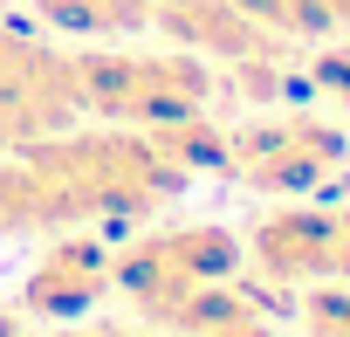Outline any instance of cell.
<instances>
[{
    "mask_svg": "<svg viewBox=\"0 0 350 337\" xmlns=\"http://www.w3.org/2000/svg\"><path fill=\"white\" fill-rule=\"evenodd\" d=\"M42 21L83 42H124V35H151L165 0H35Z\"/></svg>",
    "mask_w": 350,
    "mask_h": 337,
    "instance_id": "9c48e42d",
    "label": "cell"
},
{
    "mask_svg": "<svg viewBox=\"0 0 350 337\" xmlns=\"http://www.w3.org/2000/svg\"><path fill=\"white\" fill-rule=\"evenodd\" d=\"M336 282H350V207H336Z\"/></svg>",
    "mask_w": 350,
    "mask_h": 337,
    "instance_id": "5bb4252c",
    "label": "cell"
},
{
    "mask_svg": "<svg viewBox=\"0 0 350 337\" xmlns=\"http://www.w3.org/2000/svg\"><path fill=\"white\" fill-rule=\"evenodd\" d=\"M28 165V179L49 207V227H83V221H137L151 207H165L186 186V173L158 151L151 131L131 124H103V131H55L28 151H14Z\"/></svg>",
    "mask_w": 350,
    "mask_h": 337,
    "instance_id": "6da1fadb",
    "label": "cell"
},
{
    "mask_svg": "<svg viewBox=\"0 0 350 337\" xmlns=\"http://www.w3.org/2000/svg\"><path fill=\"white\" fill-rule=\"evenodd\" d=\"M49 337H144L131 323H90V330H49Z\"/></svg>",
    "mask_w": 350,
    "mask_h": 337,
    "instance_id": "9a60e30c",
    "label": "cell"
},
{
    "mask_svg": "<svg viewBox=\"0 0 350 337\" xmlns=\"http://www.w3.org/2000/svg\"><path fill=\"white\" fill-rule=\"evenodd\" d=\"M241 269H247V248H241L234 227H220V221H179V227H158V234L117 248L110 289H124L137 316H158L179 296H193L206 282H227Z\"/></svg>",
    "mask_w": 350,
    "mask_h": 337,
    "instance_id": "277c9868",
    "label": "cell"
},
{
    "mask_svg": "<svg viewBox=\"0 0 350 337\" xmlns=\"http://www.w3.org/2000/svg\"><path fill=\"white\" fill-rule=\"evenodd\" d=\"M220 69L193 49H76V103L96 124L158 131L213 110Z\"/></svg>",
    "mask_w": 350,
    "mask_h": 337,
    "instance_id": "7a4b0ae2",
    "label": "cell"
},
{
    "mask_svg": "<svg viewBox=\"0 0 350 337\" xmlns=\"http://www.w3.org/2000/svg\"><path fill=\"white\" fill-rule=\"evenodd\" d=\"M151 323H158V330H172V337H275L268 303H261L241 275H227V282H206V289L179 296L172 310H158Z\"/></svg>",
    "mask_w": 350,
    "mask_h": 337,
    "instance_id": "ba28073f",
    "label": "cell"
},
{
    "mask_svg": "<svg viewBox=\"0 0 350 337\" xmlns=\"http://www.w3.org/2000/svg\"><path fill=\"white\" fill-rule=\"evenodd\" d=\"M241 248H247V269L282 289L336 282V207H275L247 227Z\"/></svg>",
    "mask_w": 350,
    "mask_h": 337,
    "instance_id": "8992f818",
    "label": "cell"
},
{
    "mask_svg": "<svg viewBox=\"0 0 350 337\" xmlns=\"http://www.w3.org/2000/svg\"><path fill=\"white\" fill-rule=\"evenodd\" d=\"M275 42H336L350 35V0H234Z\"/></svg>",
    "mask_w": 350,
    "mask_h": 337,
    "instance_id": "30bf717a",
    "label": "cell"
},
{
    "mask_svg": "<svg viewBox=\"0 0 350 337\" xmlns=\"http://www.w3.org/2000/svg\"><path fill=\"white\" fill-rule=\"evenodd\" d=\"M295 323L302 337H350V282H309Z\"/></svg>",
    "mask_w": 350,
    "mask_h": 337,
    "instance_id": "7c38bea8",
    "label": "cell"
},
{
    "mask_svg": "<svg viewBox=\"0 0 350 337\" xmlns=\"http://www.w3.org/2000/svg\"><path fill=\"white\" fill-rule=\"evenodd\" d=\"M309 83L343 110V131H350V42H336V49H323L316 62H309Z\"/></svg>",
    "mask_w": 350,
    "mask_h": 337,
    "instance_id": "4fadbf2b",
    "label": "cell"
},
{
    "mask_svg": "<svg viewBox=\"0 0 350 337\" xmlns=\"http://www.w3.org/2000/svg\"><path fill=\"white\" fill-rule=\"evenodd\" d=\"M110 275H117V248H103L96 234H62L28 269L21 310L28 316H90L110 296Z\"/></svg>",
    "mask_w": 350,
    "mask_h": 337,
    "instance_id": "52a82bcc",
    "label": "cell"
},
{
    "mask_svg": "<svg viewBox=\"0 0 350 337\" xmlns=\"http://www.w3.org/2000/svg\"><path fill=\"white\" fill-rule=\"evenodd\" d=\"M8 234H49V207L21 158H0V241Z\"/></svg>",
    "mask_w": 350,
    "mask_h": 337,
    "instance_id": "8fae6325",
    "label": "cell"
},
{
    "mask_svg": "<svg viewBox=\"0 0 350 337\" xmlns=\"http://www.w3.org/2000/svg\"><path fill=\"white\" fill-rule=\"evenodd\" d=\"M343 165H350V131L336 117L302 110V103H275V110L227 131L220 173L247 193L302 200V193H323L329 179H343Z\"/></svg>",
    "mask_w": 350,
    "mask_h": 337,
    "instance_id": "3957f363",
    "label": "cell"
},
{
    "mask_svg": "<svg viewBox=\"0 0 350 337\" xmlns=\"http://www.w3.org/2000/svg\"><path fill=\"white\" fill-rule=\"evenodd\" d=\"M0 337H14V316H8V310H0Z\"/></svg>",
    "mask_w": 350,
    "mask_h": 337,
    "instance_id": "2e32d148",
    "label": "cell"
},
{
    "mask_svg": "<svg viewBox=\"0 0 350 337\" xmlns=\"http://www.w3.org/2000/svg\"><path fill=\"white\" fill-rule=\"evenodd\" d=\"M76 117V49H49L0 28V151H28L69 131Z\"/></svg>",
    "mask_w": 350,
    "mask_h": 337,
    "instance_id": "5b68a950",
    "label": "cell"
}]
</instances>
